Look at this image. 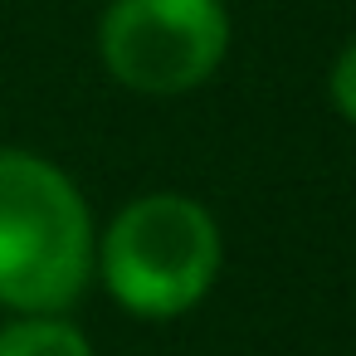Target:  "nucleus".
<instances>
[{"instance_id":"1","label":"nucleus","mask_w":356,"mask_h":356,"mask_svg":"<svg viewBox=\"0 0 356 356\" xmlns=\"http://www.w3.org/2000/svg\"><path fill=\"white\" fill-rule=\"evenodd\" d=\"M93 273V215L79 186L35 152H0V302L69 312Z\"/></svg>"},{"instance_id":"2","label":"nucleus","mask_w":356,"mask_h":356,"mask_svg":"<svg viewBox=\"0 0 356 356\" xmlns=\"http://www.w3.org/2000/svg\"><path fill=\"white\" fill-rule=\"evenodd\" d=\"M108 293L137 317L191 312L220 273L215 215L176 191H156L118 210L98 244Z\"/></svg>"},{"instance_id":"3","label":"nucleus","mask_w":356,"mask_h":356,"mask_svg":"<svg viewBox=\"0 0 356 356\" xmlns=\"http://www.w3.org/2000/svg\"><path fill=\"white\" fill-rule=\"evenodd\" d=\"M229 49V15L220 0H113L98 25L108 74L152 98L200 88Z\"/></svg>"},{"instance_id":"4","label":"nucleus","mask_w":356,"mask_h":356,"mask_svg":"<svg viewBox=\"0 0 356 356\" xmlns=\"http://www.w3.org/2000/svg\"><path fill=\"white\" fill-rule=\"evenodd\" d=\"M0 356H93L88 337L59 312H25L0 327Z\"/></svg>"},{"instance_id":"5","label":"nucleus","mask_w":356,"mask_h":356,"mask_svg":"<svg viewBox=\"0 0 356 356\" xmlns=\"http://www.w3.org/2000/svg\"><path fill=\"white\" fill-rule=\"evenodd\" d=\"M332 103H337V113L346 122H356V40L332 64Z\"/></svg>"}]
</instances>
